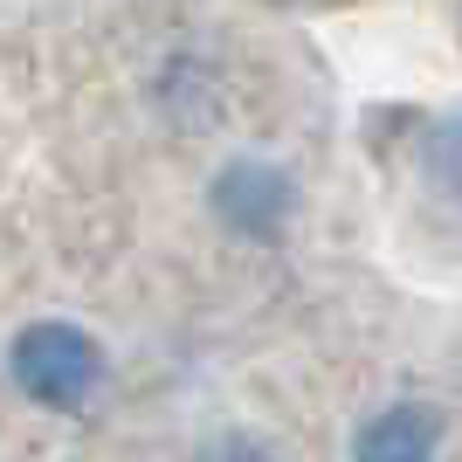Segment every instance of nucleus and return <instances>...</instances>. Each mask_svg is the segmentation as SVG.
<instances>
[{
  "mask_svg": "<svg viewBox=\"0 0 462 462\" xmlns=\"http://www.w3.org/2000/svg\"><path fill=\"white\" fill-rule=\"evenodd\" d=\"M104 346L69 318H35L7 338V380L21 386V401L49 407V414H83L104 386Z\"/></svg>",
  "mask_w": 462,
  "mask_h": 462,
  "instance_id": "1",
  "label": "nucleus"
},
{
  "mask_svg": "<svg viewBox=\"0 0 462 462\" xmlns=\"http://www.w3.org/2000/svg\"><path fill=\"white\" fill-rule=\"evenodd\" d=\"M208 208L235 242H283L290 214H297V180L270 152H235L208 180Z\"/></svg>",
  "mask_w": 462,
  "mask_h": 462,
  "instance_id": "2",
  "label": "nucleus"
},
{
  "mask_svg": "<svg viewBox=\"0 0 462 462\" xmlns=\"http://www.w3.org/2000/svg\"><path fill=\"white\" fill-rule=\"evenodd\" d=\"M442 407L428 401H386L380 414H366L359 421V435H352V462H435L442 456Z\"/></svg>",
  "mask_w": 462,
  "mask_h": 462,
  "instance_id": "3",
  "label": "nucleus"
},
{
  "mask_svg": "<svg viewBox=\"0 0 462 462\" xmlns=\"http://www.w3.org/2000/svg\"><path fill=\"white\" fill-rule=\"evenodd\" d=\"M421 173H428V187L442 193V200H456V208H462V111H448V117L428 125V138H421Z\"/></svg>",
  "mask_w": 462,
  "mask_h": 462,
  "instance_id": "4",
  "label": "nucleus"
},
{
  "mask_svg": "<svg viewBox=\"0 0 462 462\" xmlns=\"http://www.w3.org/2000/svg\"><path fill=\"white\" fill-rule=\"evenodd\" d=\"M187 462H276L270 448L255 442V435H242V428H228V435H208V442L193 448Z\"/></svg>",
  "mask_w": 462,
  "mask_h": 462,
  "instance_id": "5",
  "label": "nucleus"
}]
</instances>
